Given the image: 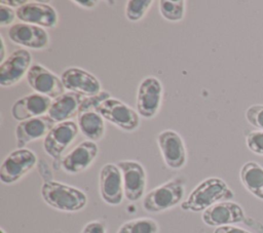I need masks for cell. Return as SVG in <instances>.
<instances>
[{"label":"cell","mask_w":263,"mask_h":233,"mask_svg":"<svg viewBox=\"0 0 263 233\" xmlns=\"http://www.w3.org/2000/svg\"><path fill=\"white\" fill-rule=\"evenodd\" d=\"M234 192L227 183L218 177H210L198 183L188 197L181 203V208L185 211L203 212L214 204L231 200Z\"/></svg>","instance_id":"6da1fadb"},{"label":"cell","mask_w":263,"mask_h":233,"mask_svg":"<svg viewBox=\"0 0 263 233\" xmlns=\"http://www.w3.org/2000/svg\"><path fill=\"white\" fill-rule=\"evenodd\" d=\"M40 194L47 205L60 211L77 212L87 204V196L82 190L54 180L44 181Z\"/></svg>","instance_id":"7a4b0ae2"},{"label":"cell","mask_w":263,"mask_h":233,"mask_svg":"<svg viewBox=\"0 0 263 233\" xmlns=\"http://www.w3.org/2000/svg\"><path fill=\"white\" fill-rule=\"evenodd\" d=\"M185 186L184 177H175L153 188L143 197L144 210L150 213H159L181 204L185 195Z\"/></svg>","instance_id":"3957f363"},{"label":"cell","mask_w":263,"mask_h":233,"mask_svg":"<svg viewBox=\"0 0 263 233\" xmlns=\"http://www.w3.org/2000/svg\"><path fill=\"white\" fill-rule=\"evenodd\" d=\"M96 111L104 120H107L123 131H135L141 123V116L137 110L118 99L109 98L105 100L96 108Z\"/></svg>","instance_id":"277c9868"},{"label":"cell","mask_w":263,"mask_h":233,"mask_svg":"<svg viewBox=\"0 0 263 233\" xmlns=\"http://www.w3.org/2000/svg\"><path fill=\"white\" fill-rule=\"evenodd\" d=\"M36 154L27 148L11 151L0 166V181L4 185H12L21 181L37 164Z\"/></svg>","instance_id":"5b68a950"},{"label":"cell","mask_w":263,"mask_h":233,"mask_svg":"<svg viewBox=\"0 0 263 233\" xmlns=\"http://www.w3.org/2000/svg\"><path fill=\"white\" fill-rule=\"evenodd\" d=\"M79 128L77 122L73 120L57 123L43 140V149L45 153L53 159V167L57 169V163L61 167L62 155L65 150L75 141Z\"/></svg>","instance_id":"8992f818"},{"label":"cell","mask_w":263,"mask_h":233,"mask_svg":"<svg viewBox=\"0 0 263 233\" xmlns=\"http://www.w3.org/2000/svg\"><path fill=\"white\" fill-rule=\"evenodd\" d=\"M163 96V86L154 76H147L140 82L137 89L136 110L145 119H152L158 113Z\"/></svg>","instance_id":"52a82bcc"},{"label":"cell","mask_w":263,"mask_h":233,"mask_svg":"<svg viewBox=\"0 0 263 233\" xmlns=\"http://www.w3.org/2000/svg\"><path fill=\"white\" fill-rule=\"evenodd\" d=\"M164 164L171 169H181L187 162V150L183 138L173 129H165L156 137Z\"/></svg>","instance_id":"ba28073f"},{"label":"cell","mask_w":263,"mask_h":233,"mask_svg":"<svg viewBox=\"0 0 263 233\" xmlns=\"http://www.w3.org/2000/svg\"><path fill=\"white\" fill-rule=\"evenodd\" d=\"M121 170L124 198L136 202L145 196L147 172L144 166L136 160H120L116 163Z\"/></svg>","instance_id":"9c48e42d"},{"label":"cell","mask_w":263,"mask_h":233,"mask_svg":"<svg viewBox=\"0 0 263 233\" xmlns=\"http://www.w3.org/2000/svg\"><path fill=\"white\" fill-rule=\"evenodd\" d=\"M99 192L102 200L111 206L121 204L124 198L123 180L120 168L115 163H107L99 172Z\"/></svg>","instance_id":"30bf717a"},{"label":"cell","mask_w":263,"mask_h":233,"mask_svg":"<svg viewBox=\"0 0 263 233\" xmlns=\"http://www.w3.org/2000/svg\"><path fill=\"white\" fill-rule=\"evenodd\" d=\"M27 82L36 92L51 100L59 98L66 92L61 77L39 64H33L27 76Z\"/></svg>","instance_id":"8fae6325"},{"label":"cell","mask_w":263,"mask_h":233,"mask_svg":"<svg viewBox=\"0 0 263 233\" xmlns=\"http://www.w3.org/2000/svg\"><path fill=\"white\" fill-rule=\"evenodd\" d=\"M32 65V54L28 49L18 48L12 51L0 64V85L10 87L18 83L27 76Z\"/></svg>","instance_id":"7c38bea8"},{"label":"cell","mask_w":263,"mask_h":233,"mask_svg":"<svg viewBox=\"0 0 263 233\" xmlns=\"http://www.w3.org/2000/svg\"><path fill=\"white\" fill-rule=\"evenodd\" d=\"M62 82L71 92L80 94L84 98L93 96L102 91L99 79L84 69L78 67H70L61 75Z\"/></svg>","instance_id":"4fadbf2b"},{"label":"cell","mask_w":263,"mask_h":233,"mask_svg":"<svg viewBox=\"0 0 263 233\" xmlns=\"http://www.w3.org/2000/svg\"><path fill=\"white\" fill-rule=\"evenodd\" d=\"M202 222L210 227L235 225L246 220L243 208L232 200L221 201L209 207L201 213Z\"/></svg>","instance_id":"5bb4252c"},{"label":"cell","mask_w":263,"mask_h":233,"mask_svg":"<svg viewBox=\"0 0 263 233\" xmlns=\"http://www.w3.org/2000/svg\"><path fill=\"white\" fill-rule=\"evenodd\" d=\"M99 147L92 141H83L67 153L61 161L62 169L69 174H77L86 170L96 160Z\"/></svg>","instance_id":"9a60e30c"},{"label":"cell","mask_w":263,"mask_h":233,"mask_svg":"<svg viewBox=\"0 0 263 233\" xmlns=\"http://www.w3.org/2000/svg\"><path fill=\"white\" fill-rule=\"evenodd\" d=\"M16 17L23 23L47 29L55 28L59 22V15L54 7L37 1H29L16 8Z\"/></svg>","instance_id":"2e32d148"},{"label":"cell","mask_w":263,"mask_h":233,"mask_svg":"<svg viewBox=\"0 0 263 233\" xmlns=\"http://www.w3.org/2000/svg\"><path fill=\"white\" fill-rule=\"evenodd\" d=\"M8 38L15 44L35 50L44 49L49 43L48 33L41 27L17 23L8 29Z\"/></svg>","instance_id":"e0dca14e"},{"label":"cell","mask_w":263,"mask_h":233,"mask_svg":"<svg viewBox=\"0 0 263 233\" xmlns=\"http://www.w3.org/2000/svg\"><path fill=\"white\" fill-rule=\"evenodd\" d=\"M52 100L40 93H29L17 101L11 107V116L16 121H25L47 115Z\"/></svg>","instance_id":"ac0fdd59"},{"label":"cell","mask_w":263,"mask_h":233,"mask_svg":"<svg viewBox=\"0 0 263 233\" xmlns=\"http://www.w3.org/2000/svg\"><path fill=\"white\" fill-rule=\"evenodd\" d=\"M55 124L47 115L18 122L14 131L16 148H25L29 143L45 138Z\"/></svg>","instance_id":"d6986e66"},{"label":"cell","mask_w":263,"mask_h":233,"mask_svg":"<svg viewBox=\"0 0 263 233\" xmlns=\"http://www.w3.org/2000/svg\"><path fill=\"white\" fill-rule=\"evenodd\" d=\"M83 98L84 96L71 91L65 92L59 98L52 100L47 116L55 123L71 120L75 116H78Z\"/></svg>","instance_id":"ffe728a7"},{"label":"cell","mask_w":263,"mask_h":233,"mask_svg":"<svg viewBox=\"0 0 263 233\" xmlns=\"http://www.w3.org/2000/svg\"><path fill=\"white\" fill-rule=\"evenodd\" d=\"M239 180L249 193L263 200V166L256 161H247L240 167Z\"/></svg>","instance_id":"44dd1931"},{"label":"cell","mask_w":263,"mask_h":233,"mask_svg":"<svg viewBox=\"0 0 263 233\" xmlns=\"http://www.w3.org/2000/svg\"><path fill=\"white\" fill-rule=\"evenodd\" d=\"M77 125L79 131L88 141L96 143L102 140L105 134V120L96 110L79 113L77 116Z\"/></svg>","instance_id":"7402d4cb"},{"label":"cell","mask_w":263,"mask_h":233,"mask_svg":"<svg viewBox=\"0 0 263 233\" xmlns=\"http://www.w3.org/2000/svg\"><path fill=\"white\" fill-rule=\"evenodd\" d=\"M158 223L151 218H137L123 223L116 233H158Z\"/></svg>","instance_id":"603a6c76"},{"label":"cell","mask_w":263,"mask_h":233,"mask_svg":"<svg viewBox=\"0 0 263 233\" xmlns=\"http://www.w3.org/2000/svg\"><path fill=\"white\" fill-rule=\"evenodd\" d=\"M160 15L168 22H180L184 18L186 1L184 0H160L158 2Z\"/></svg>","instance_id":"cb8c5ba5"},{"label":"cell","mask_w":263,"mask_h":233,"mask_svg":"<svg viewBox=\"0 0 263 233\" xmlns=\"http://www.w3.org/2000/svg\"><path fill=\"white\" fill-rule=\"evenodd\" d=\"M152 0H128L125 4V17L133 23L141 21L150 9Z\"/></svg>","instance_id":"d4e9b609"},{"label":"cell","mask_w":263,"mask_h":233,"mask_svg":"<svg viewBox=\"0 0 263 233\" xmlns=\"http://www.w3.org/2000/svg\"><path fill=\"white\" fill-rule=\"evenodd\" d=\"M246 145L252 153L263 156V130L249 131L246 134Z\"/></svg>","instance_id":"484cf974"},{"label":"cell","mask_w":263,"mask_h":233,"mask_svg":"<svg viewBox=\"0 0 263 233\" xmlns=\"http://www.w3.org/2000/svg\"><path fill=\"white\" fill-rule=\"evenodd\" d=\"M247 121L259 130H263V104L251 105L245 113Z\"/></svg>","instance_id":"4316f807"},{"label":"cell","mask_w":263,"mask_h":233,"mask_svg":"<svg viewBox=\"0 0 263 233\" xmlns=\"http://www.w3.org/2000/svg\"><path fill=\"white\" fill-rule=\"evenodd\" d=\"M111 98L110 93L107 91H101L99 94L93 95V96H88V98H83V101L81 103L79 113L88 111V110H96V108L103 103L105 100Z\"/></svg>","instance_id":"83f0119b"},{"label":"cell","mask_w":263,"mask_h":233,"mask_svg":"<svg viewBox=\"0 0 263 233\" xmlns=\"http://www.w3.org/2000/svg\"><path fill=\"white\" fill-rule=\"evenodd\" d=\"M16 17V11L4 4H0V27L11 25Z\"/></svg>","instance_id":"f1b7e54d"},{"label":"cell","mask_w":263,"mask_h":233,"mask_svg":"<svg viewBox=\"0 0 263 233\" xmlns=\"http://www.w3.org/2000/svg\"><path fill=\"white\" fill-rule=\"evenodd\" d=\"M80 233H107V228L104 222L93 220L86 223Z\"/></svg>","instance_id":"f546056e"},{"label":"cell","mask_w":263,"mask_h":233,"mask_svg":"<svg viewBox=\"0 0 263 233\" xmlns=\"http://www.w3.org/2000/svg\"><path fill=\"white\" fill-rule=\"evenodd\" d=\"M213 233H252V232L235 225H228V226H221V227L215 228Z\"/></svg>","instance_id":"4dcf8cb0"},{"label":"cell","mask_w":263,"mask_h":233,"mask_svg":"<svg viewBox=\"0 0 263 233\" xmlns=\"http://www.w3.org/2000/svg\"><path fill=\"white\" fill-rule=\"evenodd\" d=\"M27 2H29V1H27V0H1L0 4L7 5V6L11 7V8H13V7L20 8L21 6L25 5Z\"/></svg>","instance_id":"1f68e13d"},{"label":"cell","mask_w":263,"mask_h":233,"mask_svg":"<svg viewBox=\"0 0 263 233\" xmlns=\"http://www.w3.org/2000/svg\"><path fill=\"white\" fill-rule=\"evenodd\" d=\"M74 3H76V4H78L79 6H81V7H84V8H93L95 6H96V4H97V2L96 1H91V0H87V1H79V0H75V1H73Z\"/></svg>","instance_id":"d6a6232c"},{"label":"cell","mask_w":263,"mask_h":233,"mask_svg":"<svg viewBox=\"0 0 263 233\" xmlns=\"http://www.w3.org/2000/svg\"><path fill=\"white\" fill-rule=\"evenodd\" d=\"M0 41H1V44H0V47H1L0 63H3L7 56H6V52H5V42H4V39H3V36H2V35L0 36Z\"/></svg>","instance_id":"836d02e7"},{"label":"cell","mask_w":263,"mask_h":233,"mask_svg":"<svg viewBox=\"0 0 263 233\" xmlns=\"http://www.w3.org/2000/svg\"><path fill=\"white\" fill-rule=\"evenodd\" d=\"M0 233H6V232H5V230L3 228H0Z\"/></svg>","instance_id":"e575fe53"},{"label":"cell","mask_w":263,"mask_h":233,"mask_svg":"<svg viewBox=\"0 0 263 233\" xmlns=\"http://www.w3.org/2000/svg\"><path fill=\"white\" fill-rule=\"evenodd\" d=\"M55 233H62V232H61V231H57Z\"/></svg>","instance_id":"d590c367"}]
</instances>
